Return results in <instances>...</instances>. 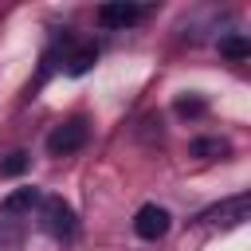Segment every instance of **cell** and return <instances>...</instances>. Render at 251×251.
<instances>
[{"instance_id":"cell-1","label":"cell","mask_w":251,"mask_h":251,"mask_svg":"<svg viewBox=\"0 0 251 251\" xmlns=\"http://www.w3.org/2000/svg\"><path fill=\"white\" fill-rule=\"evenodd\" d=\"M82 145H86V122L82 118H71V122H63L47 133V153L51 157H71Z\"/></svg>"},{"instance_id":"cell-2","label":"cell","mask_w":251,"mask_h":251,"mask_svg":"<svg viewBox=\"0 0 251 251\" xmlns=\"http://www.w3.org/2000/svg\"><path fill=\"white\" fill-rule=\"evenodd\" d=\"M247 216H251V196L239 192V196H231V200H220V204L204 208L196 220H200V224H224V227H235V224H243Z\"/></svg>"},{"instance_id":"cell-3","label":"cell","mask_w":251,"mask_h":251,"mask_svg":"<svg viewBox=\"0 0 251 251\" xmlns=\"http://www.w3.org/2000/svg\"><path fill=\"white\" fill-rule=\"evenodd\" d=\"M43 231H47L51 239H71V235L78 231L75 212H71L67 200H59V196H47V200H43Z\"/></svg>"},{"instance_id":"cell-4","label":"cell","mask_w":251,"mask_h":251,"mask_svg":"<svg viewBox=\"0 0 251 251\" xmlns=\"http://www.w3.org/2000/svg\"><path fill=\"white\" fill-rule=\"evenodd\" d=\"M169 224H173V216H169L161 204H141L137 216H133V231H137L141 239H161V235L169 231Z\"/></svg>"},{"instance_id":"cell-5","label":"cell","mask_w":251,"mask_h":251,"mask_svg":"<svg viewBox=\"0 0 251 251\" xmlns=\"http://www.w3.org/2000/svg\"><path fill=\"white\" fill-rule=\"evenodd\" d=\"M145 16H149V8H141V4H126V0H118V4H102V8H98V24H102V27H129V24L145 20Z\"/></svg>"},{"instance_id":"cell-6","label":"cell","mask_w":251,"mask_h":251,"mask_svg":"<svg viewBox=\"0 0 251 251\" xmlns=\"http://www.w3.org/2000/svg\"><path fill=\"white\" fill-rule=\"evenodd\" d=\"M39 200H43L39 188H16V192H8V196L0 200V212H4V216H24V212H31Z\"/></svg>"},{"instance_id":"cell-7","label":"cell","mask_w":251,"mask_h":251,"mask_svg":"<svg viewBox=\"0 0 251 251\" xmlns=\"http://www.w3.org/2000/svg\"><path fill=\"white\" fill-rule=\"evenodd\" d=\"M227 153V141L220 137H196L192 141V157H224Z\"/></svg>"},{"instance_id":"cell-8","label":"cell","mask_w":251,"mask_h":251,"mask_svg":"<svg viewBox=\"0 0 251 251\" xmlns=\"http://www.w3.org/2000/svg\"><path fill=\"white\" fill-rule=\"evenodd\" d=\"M27 165H31L27 153H8L0 161V176H20V173H27Z\"/></svg>"},{"instance_id":"cell-9","label":"cell","mask_w":251,"mask_h":251,"mask_svg":"<svg viewBox=\"0 0 251 251\" xmlns=\"http://www.w3.org/2000/svg\"><path fill=\"white\" fill-rule=\"evenodd\" d=\"M220 51H224L227 59H247V51H251V47H247V39H243V35H227V39L220 43Z\"/></svg>"},{"instance_id":"cell-10","label":"cell","mask_w":251,"mask_h":251,"mask_svg":"<svg viewBox=\"0 0 251 251\" xmlns=\"http://www.w3.org/2000/svg\"><path fill=\"white\" fill-rule=\"evenodd\" d=\"M90 63H94V47H82V51H75L67 59V71L71 75H82V71H90Z\"/></svg>"},{"instance_id":"cell-11","label":"cell","mask_w":251,"mask_h":251,"mask_svg":"<svg viewBox=\"0 0 251 251\" xmlns=\"http://www.w3.org/2000/svg\"><path fill=\"white\" fill-rule=\"evenodd\" d=\"M176 110H180V114H204V102H200V98H180Z\"/></svg>"}]
</instances>
